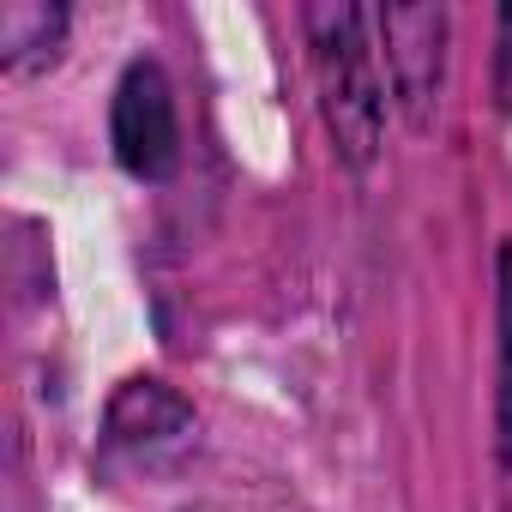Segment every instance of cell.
Returning <instances> with one entry per match:
<instances>
[{"mask_svg": "<svg viewBox=\"0 0 512 512\" xmlns=\"http://www.w3.org/2000/svg\"><path fill=\"white\" fill-rule=\"evenodd\" d=\"M308 61H314V97L320 121L350 169H368L386 145V73L374 43V13L350 0H314L302 7Z\"/></svg>", "mask_w": 512, "mask_h": 512, "instance_id": "obj_1", "label": "cell"}, {"mask_svg": "<svg viewBox=\"0 0 512 512\" xmlns=\"http://www.w3.org/2000/svg\"><path fill=\"white\" fill-rule=\"evenodd\" d=\"M374 43H380V67L392 73V97L404 121L422 133L446 91V43H452L446 7H434V0H392V7L374 13Z\"/></svg>", "mask_w": 512, "mask_h": 512, "instance_id": "obj_2", "label": "cell"}, {"mask_svg": "<svg viewBox=\"0 0 512 512\" xmlns=\"http://www.w3.org/2000/svg\"><path fill=\"white\" fill-rule=\"evenodd\" d=\"M109 145L133 181H169L181 163V115L175 85L157 61H127L109 103Z\"/></svg>", "mask_w": 512, "mask_h": 512, "instance_id": "obj_3", "label": "cell"}, {"mask_svg": "<svg viewBox=\"0 0 512 512\" xmlns=\"http://www.w3.org/2000/svg\"><path fill=\"white\" fill-rule=\"evenodd\" d=\"M103 428H109V446H163V440L193 434V404H187L169 380L133 374V380H121V392L109 398Z\"/></svg>", "mask_w": 512, "mask_h": 512, "instance_id": "obj_4", "label": "cell"}, {"mask_svg": "<svg viewBox=\"0 0 512 512\" xmlns=\"http://www.w3.org/2000/svg\"><path fill=\"white\" fill-rule=\"evenodd\" d=\"M67 43V7L55 0H0V67L37 73Z\"/></svg>", "mask_w": 512, "mask_h": 512, "instance_id": "obj_5", "label": "cell"}, {"mask_svg": "<svg viewBox=\"0 0 512 512\" xmlns=\"http://www.w3.org/2000/svg\"><path fill=\"white\" fill-rule=\"evenodd\" d=\"M494 458L512 476V241L494 253Z\"/></svg>", "mask_w": 512, "mask_h": 512, "instance_id": "obj_6", "label": "cell"}, {"mask_svg": "<svg viewBox=\"0 0 512 512\" xmlns=\"http://www.w3.org/2000/svg\"><path fill=\"white\" fill-rule=\"evenodd\" d=\"M494 91H500V109H512V7H500V25H494Z\"/></svg>", "mask_w": 512, "mask_h": 512, "instance_id": "obj_7", "label": "cell"}]
</instances>
